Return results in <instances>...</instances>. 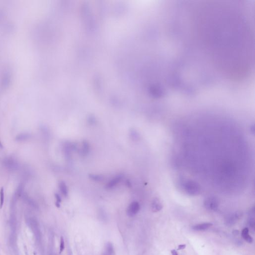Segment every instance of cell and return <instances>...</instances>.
Wrapping results in <instances>:
<instances>
[{
    "mask_svg": "<svg viewBox=\"0 0 255 255\" xmlns=\"http://www.w3.org/2000/svg\"><path fill=\"white\" fill-rule=\"evenodd\" d=\"M248 1H199L197 34L214 69L226 80L243 83L254 69V16Z\"/></svg>",
    "mask_w": 255,
    "mask_h": 255,
    "instance_id": "6da1fadb",
    "label": "cell"
},
{
    "mask_svg": "<svg viewBox=\"0 0 255 255\" xmlns=\"http://www.w3.org/2000/svg\"><path fill=\"white\" fill-rule=\"evenodd\" d=\"M183 188L186 193L191 196L198 195L201 191L199 184L192 181H187L184 182Z\"/></svg>",
    "mask_w": 255,
    "mask_h": 255,
    "instance_id": "7a4b0ae2",
    "label": "cell"
},
{
    "mask_svg": "<svg viewBox=\"0 0 255 255\" xmlns=\"http://www.w3.org/2000/svg\"><path fill=\"white\" fill-rule=\"evenodd\" d=\"M3 165L6 169L10 171H16L19 168L18 162L13 157H6L3 161Z\"/></svg>",
    "mask_w": 255,
    "mask_h": 255,
    "instance_id": "3957f363",
    "label": "cell"
},
{
    "mask_svg": "<svg viewBox=\"0 0 255 255\" xmlns=\"http://www.w3.org/2000/svg\"><path fill=\"white\" fill-rule=\"evenodd\" d=\"M204 205L208 210L216 211L218 208L219 201L215 197H209L205 199Z\"/></svg>",
    "mask_w": 255,
    "mask_h": 255,
    "instance_id": "277c9868",
    "label": "cell"
},
{
    "mask_svg": "<svg viewBox=\"0 0 255 255\" xmlns=\"http://www.w3.org/2000/svg\"><path fill=\"white\" fill-rule=\"evenodd\" d=\"M242 216V213L240 212L230 214L226 216L225 218V224L228 226H233L238 222V220H239Z\"/></svg>",
    "mask_w": 255,
    "mask_h": 255,
    "instance_id": "5b68a950",
    "label": "cell"
},
{
    "mask_svg": "<svg viewBox=\"0 0 255 255\" xmlns=\"http://www.w3.org/2000/svg\"><path fill=\"white\" fill-rule=\"evenodd\" d=\"M140 209V205L139 203L137 201H134L130 204L127 208V214L129 217H133L136 215Z\"/></svg>",
    "mask_w": 255,
    "mask_h": 255,
    "instance_id": "8992f818",
    "label": "cell"
},
{
    "mask_svg": "<svg viewBox=\"0 0 255 255\" xmlns=\"http://www.w3.org/2000/svg\"><path fill=\"white\" fill-rule=\"evenodd\" d=\"M123 178V176L122 175H118V176H116L108 183V184H107L106 188L107 189H112L120 183Z\"/></svg>",
    "mask_w": 255,
    "mask_h": 255,
    "instance_id": "52a82bcc",
    "label": "cell"
},
{
    "mask_svg": "<svg viewBox=\"0 0 255 255\" xmlns=\"http://www.w3.org/2000/svg\"><path fill=\"white\" fill-rule=\"evenodd\" d=\"M212 226V224L210 223H204L198 224L193 226L192 229L195 231H205Z\"/></svg>",
    "mask_w": 255,
    "mask_h": 255,
    "instance_id": "ba28073f",
    "label": "cell"
},
{
    "mask_svg": "<svg viewBox=\"0 0 255 255\" xmlns=\"http://www.w3.org/2000/svg\"><path fill=\"white\" fill-rule=\"evenodd\" d=\"M162 205L161 202L158 199H154L151 203V209L153 212H158L161 210Z\"/></svg>",
    "mask_w": 255,
    "mask_h": 255,
    "instance_id": "9c48e42d",
    "label": "cell"
},
{
    "mask_svg": "<svg viewBox=\"0 0 255 255\" xmlns=\"http://www.w3.org/2000/svg\"><path fill=\"white\" fill-rule=\"evenodd\" d=\"M241 235H242V238L246 242L249 243H252L253 240V238L249 234V229L248 228H245L244 229H243Z\"/></svg>",
    "mask_w": 255,
    "mask_h": 255,
    "instance_id": "30bf717a",
    "label": "cell"
},
{
    "mask_svg": "<svg viewBox=\"0 0 255 255\" xmlns=\"http://www.w3.org/2000/svg\"><path fill=\"white\" fill-rule=\"evenodd\" d=\"M31 137V135L28 133H21L16 137V140L18 142H24L28 140Z\"/></svg>",
    "mask_w": 255,
    "mask_h": 255,
    "instance_id": "8fae6325",
    "label": "cell"
},
{
    "mask_svg": "<svg viewBox=\"0 0 255 255\" xmlns=\"http://www.w3.org/2000/svg\"><path fill=\"white\" fill-rule=\"evenodd\" d=\"M59 188L62 194L64 196H67L69 193V191H68V188L65 183L64 181H61L59 184Z\"/></svg>",
    "mask_w": 255,
    "mask_h": 255,
    "instance_id": "7c38bea8",
    "label": "cell"
},
{
    "mask_svg": "<svg viewBox=\"0 0 255 255\" xmlns=\"http://www.w3.org/2000/svg\"><path fill=\"white\" fill-rule=\"evenodd\" d=\"M90 150V146L88 142L84 141L82 143V149L81 150V154L83 156H86Z\"/></svg>",
    "mask_w": 255,
    "mask_h": 255,
    "instance_id": "4fadbf2b",
    "label": "cell"
},
{
    "mask_svg": "<svg viewBox=\"0 0 255 255\" xmlns=\"http://www.w3.org/2000/svg\"><path fill=\"white\" fill-rule=\"evenodd\" d=\"M23 189H24V186L23 183H20L19 186L18 187L17 189L16 190V193H15V196L17 198L20 197L23 194Z\"/></svg>",
    "mask_w": 255,
    "mask_h": 255,
    "instance_id": "5bb4252c",
    "label": "cell"
},
{
    "mask_svg": "<svg viewBox=\"0 0 255 255\" xmlns=\"http://www.w3.org/2000/svg\"><path fill=\"white\" fill-rule=\"evenodd\" d=\"M114 253L113 247L111 243H108L106 246L105 255H113Z\"/></svg>",
    "mask_w": 255,
    "mask_h": 255,
    "instance_id": "9a60e30c",
    "label": "cell"
},
{
    "mask_svg": "<svg viewBox=\"0 0 255 255\" xmlns=\"http://www.w3.org/2000/svg\"><path fill=\"white\" fill-rule=\"evenodd\" d=\"M4 199H5L4 189L3 187H2L0 190V208H2L4 205Z\"/></svg>",
    "mask_w": 255,
    "mask_h": 255,
    "instance_id": "2e32d148",
    "label": "cell"
},
{
    "mask_svg": "<svg viewBox=\"0 0 255 255\" xmlns=\"http://www.w3.org/2000/svg\"><path fill=\"white\" fill-rule=\"evenodd\" d=\"M89 177L93 181H102L103 179L102 176H100V175H90Z\"/></svg>",
    "mask_w": 255,
    "mask_h": 255,
    "instance_id": "e0dca14e",
    "label": "cell"
},
{
    "mask_svg": "<svg viewBox=\"0 0 255 255\" xmlns=\"http://www.w3.org/2000/svg\"><path fill=\"white\" fill-rule=\"evenodd\" d=\"M65 248V243L64 240V237H61L60 238V253L61 254L62 252L64 251Z\"/></svg>",
    "mask_w": 255,
    "mask_h": 255,
    "instance_id": "ac0fdd59",
    "label": "cell"
},
{
    "mask_svg": "<svg viewBox=\"0 0 255 255\" xmlns=\"http://www.w3.org/2000/svg\"><path fill=\"white\" fill-rule=\"evenodd\" d=\"M55 198L56 199V205L57 207H60V203L61 201V197H60L59 195L58 194H55Z\"/></svg>",
    "mask_w": 255,
    "mask_h": 255,
    "instance_id": "d6986e66",
    "label": "cell"
},
{
    "mask_svg": "<svg viewBox=\"0 0 255 255\" xmlns=\"http://www.w3.org/2000/svg\"><path fill=\"white\" fill-rule=\"evenodd\" d=\"M249 224H250V226L251 227L254 228V227H255V221H254V218L251 219L250 222H249Z\"/></svg>",
    "mask_w": 255,
    "mask_h": 255,
    "instance_id": "ffe728a7",
    "label": "cell"
},
{
    "mask_svg": "<svg viewBox=\"0 0 255 255\" xmlns=\"http://www.w3.org/2000/svg\"><path fill=\"white\" fill-rule=\"evenodd\" d=\"M186 247V245H181L178 246V250H182V249H184Z\"/></svg>",
    "mask_w": 255,
    "mask_h": 255,
    "instance_id": "44dd1931",
    "label": "cell"
},
{
    "mask_svg": "<svg viewBox=\"0 0 255 255\" xmlns=\"http://www.w3.org/2000/svg\"><path fill=\"white\" fill-rule=\"evenodd\" d=\"M171 253H172V255H178L177 252L175 250L171 251Z\"/></svg>",
    "mask_w": 255,
    "mask_h": 255,
    "instance_id": "7402d4cb",
    "label": "cell"
},
{
    "mask_svg": "<svg viewBox=\"0 0 255 255\" xmlns=\"http://www.w3.org/2000/svg\"><path fill=\"white\" fill-rule=\"evenodd\" d=\"M0 148H1V149L3 148V145L2 142H1V140H0Z\"/></svg>",
    "mask_w": 255,
    "mask_h": 255,
    "instance_id": "603a6c76",
    "label": "cell"
},
{
    "mask_svg": "<svg viewBox=\"0 0 255 255\" xmlns=\"http://www.w3.org/2000/svg\"><path fill=\"white\" fill-rule=\"evenodd\" d=\"M190 27H191V26H190ZM192 35H193V33H192ZM193 37H194V36H193Z\"/></svg>",
    "mask_w": 255,
    "mask_h": 255,
    "instance_id": "cb8c5ba5",
    "label": "cell"
}]
</instances>
